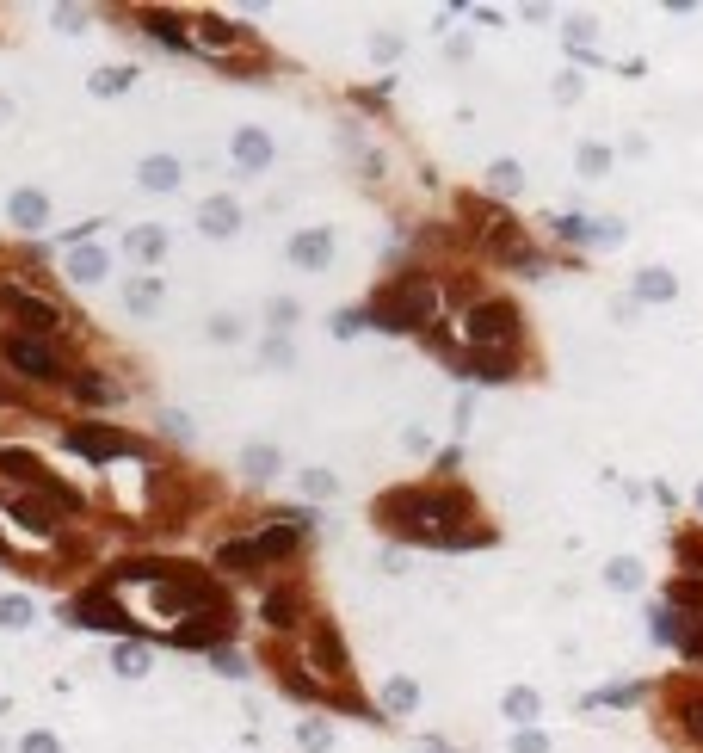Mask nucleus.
Here are the masks:
<instances>
[{"mask_svg":"<svg viewBox=\"0 0 703 753\" xmlns=\"http://www.w3.org/2000/svg\"><path fill=\"white\" fill-rule=\"evenodd\" d=\"M198 229H204L210 241H229V235L241 229V204H235V198H204V204H198Z\"/></svg>","mask_w":703,"mask_h":753,"instance_id":"obj_12","label":"nucleus"},{"mask_svg":"<svg viewBox=\"0 0 703 753\" xmlns=\"http://www.w3.org/2000/svg\"><path fill=\"white\" fill-rule=\"evenodd\" d=\"M68 451H81V457H93V463H111V457H124V451H136L124 433H111V426H68Z\"/></svg>","mask_w":703,"mask_h":753,"instance_id":"obj_10","label":"nucleus"},{"mask_svg":"<svg viewBox=\"0 0 703 753\" xmlns=\"http://www.w3.org/2000/svg\"><path fill=\"white\" fill-rule=\"evenodd\" d=\"M592 235H599V223H586V217H562V223H555V241H568V247H580Z\"/></svg>","mask_w":703,"mask_h":753,"instance_id":"obj_34","label":"nucleus"},{"mask_svg":"<svg viewBox=\"0 0 703 753\" xmlns=\"http://www.w3.org/2000/svg\"><path fill=\"white\" fill-rule=\"evenodd\" d=\"M74 383V396H81V402H111V396H118V389H111L99 371H81V377H68Z\"/></svg>","mask_w":703,"mask_h":753,"instance_id":"obj_33","label":"nucleus"},{"mask_svg":"<svg viewBox=\"0 0 703 753\" xmlns=\"http://www.w3.org/2000/svg\"><path fill=\"white\" fill-rule=\"evenodd\" d=\"M7 210H13L19 229H44V223H50V198H44V192H13Z\"/></svg>","mask_w":703,"mask_h":753,"instance_id":"obj_19","label":"nucleus"},{"mask_svg":"<svg viewBox=\"0 0 703 753\" xmlns=\"http://www.w3.org/2000/svg\"><path fill=\"white\" fill-rule=\"evenodd\" d=\"M192 31H198L192 44H198V50H210V56H235V50H253V31H241V25H229V19H216V13H204V19H198Z\"/></svg>","mask_w":703,"mask_h":753,"instance_id":"obj_11","label":"nucleus"},{"mask_svg":"<svg viewBox=\"0 0 703 753\" xmlns=\"http://www.w3.org/2000/svg\"><path fill=\"white\" fill-rule=\"evenodd\" d=\"M500 710L512 716V723H518V729H531V723H537V716H543V698H537L531 686H512V692L500 698Z\"/></svg>","mask_w":703,"mask_h":753,"instance_id":"obj_20","label":"nucleus"},{"mask_svg":"<svg viewBox=\"0 0 703 753\" xmlns=\"http://www.w3.org/2000/svg\"><path fill=\"white\" fill-rule=\"evenodd\" d=\"M136 19L148 25V38H155V44H167V50H185V44H192V31H185V19H179V13H167V7H142Z\"/></svg>","mask_w":703,"mask_h":753,"instance_id":"obj_13","label":"nucleus"},{"mask_svg":"<svg viewBox=\"0 0 703 753\" xmlns=\"http://www.w3.org/2000/svg\"><path fill=\"white\" fill-rule=\"evenodd\" d=\"M0 309L19 321V334H37V340H56L62 334V309L50 297L25 291V284H0Z\"/></svg>","mask_w":703,"mask_h":753,"instance_id":"obj_6","label":"nucleus"},{"mask_svg":"<svg viewBox=\"0 0 703 753\" xmlns=\"http://www.w3.org/2000/svg\"><path fill=\"white\" fill-rule=\"evenodd\" d=\"M124 247H130L136 260H161V254H167V235H161V229H130Z\"/></svg>","mask_w":703,"mask_h":753,"instance_id":"obj_30","label":"nucleus"},{"mask_svg":"<svg viewBox=\"0 0 703 753\" xmlns=\"http://www.w3.org/2000/svg\"><path fill=\"white\" fill-rule=\"evenodd\" d=\"M666 605H673L679 618H703V575H673V587H666Z\"/></svg>","mask_w":703,"mask_h":753,"instance_id":"obj_16","label":"nucleus"},{"mask_svg":"<svg viewBox=\"0 0 703 753\" xmlns=\"http://www.w3.org/2000/svg\"><path fill=\"white\" fill-rule=\"evenodd\" d=\"M512 753H549V735H537V729H518V735H512Z\"/></svg>","mask_w":703,"mask_h":753,"instance_id":"obj_41","label":"nucleus"},{"mask_svg":"<svg viewBox=\"0 0 703 753\" xmlns=\"http://www.w3.org/2000/svg\"><path fill=\"white\" fill-rule=\"evenodd\" d=\"M673 291H679V278L660 272V266H648V272L636 278V303H673Z\"/></svg>","mask_w":703,"mask_h":753,"instance_id":"obj_23","label":"nucleus"},{"mask_svg":"<svg viewBox=\"0 0 703 753\" xmlns=\"http://www.w3.org/2000/svg\"><path fill=\"white\" fill-rule=\"evenodd\" d=\"M0 358H7L19 377H31V383H62L68 377L62 352L50 340H37V334H0Z\"/></svg>","mask_w":703,"mask_h":753,"instance_id":"obj_5","label":"nucleus"},{"mask_svg":"<svg viewBox=\"0 0 703 753\" xmlns=\"http://www.w3.org/2000/svg\"><path fill=\"white\" fill-rule=\"evenodd\" d=\"M296 544H303V525L272 519V525H259L253 537H222V544H216V568H229V575H253V568H266V562H284Z\"/></svg>","mask_w":703,"mask_h":753,"instance_id":"obj_3","label":"nucleus"},{"mask_svg":"<svg viewBox=\"0 0 703 753\" xmlns=\"http://www.w3.org/2000/svg\"><path fill=\"white\" fill-rule=\"evenodd\" d=\"M333 488H340V482H333L327 470H303V494L309 500H333Z\"/></svg>","mask_w":703,"mask_h":753,"instance_id":"obj_39","label":"nucleus"},{"mask_svg":"<svg viewBox=\"0 0 703 753\" xmlns=\"http://www.w3.org/2000/svg\"><path fill=\"white\" fill-rule=\"evenodd\" d=\"M68 618H74V624H87V630H118V636H130V630H136V624H130V612H124V605L111 599L105 587L74 593V599H68Z\"/></svg>","mask_w":703,"mask_h":753,"instance_id":"obj_8","label":"nucleus"},{"mask_svg":"<svg viewBox=\"0 0 703 753\" xmlns=\"http://www.w3.org/2000/svg\"><path fill=\"white\" fill-rule=\"evenodd\" d=\"M333 260V235L327 229H303L290 241V266H303V272H315V266H327Z\"/></svg>","mask_w":703,"mask_h":753,"instance_id":"obj_14","label":"nucleus"},{"mask_svg":"<svg viewBox=\"0 0 703 753\" xmlns=\"http://www.w3.org/2000/svg\"><path fill=\"white\" fill-rule=\"evenodd\" d=\"M161 426H167L173 439H185V433H192V420H185V414H161Z\"/></svg>","mask_w":703,"mask_h":753,"instance_id":"obj_45","label":"nucleus"},{"mask_svg":"<svg viewBox=\"0 0 703 753\" xmlns=\"http://www.w3.org/2000/svg\"><path fill=\"white\" fill-rule=\"evenodd\" d=\"M605 587L636 593V587H642V562H636V556H611V562H605Z\"/></svg>","mask_w":703,"mask_h":753,"instance_id":"obj_25","label":"nucleus"},{"mask_svg":"<svg viewBox=\"0 0 703 753\" xmlns=\"http://www.w3.org/2000/svg\"><path fill=\"white\" fill-rule=\"evenodd\" d=\"M111 667H118L124 679H142V673H148V649H142V642H118V655H111Z\"/></svg>","mask_w":703,"mask_h":753,"instance_id":"obj_28","label":"nucleus"},{"mask_svg":"<svg viewBox=\"0 0 703 753\" xmlns=\"http://www.w3.org/2000/svg\"><path fill=\"white\" fill-rule=\"evenodd\" d=\"M210 661H216V673H229V679H241V655H235V649H210Z\"/></svg>","mask_w":703,"mask_h":753,"instance_id":"obj_43","label":"nucleus"},{"mask_svg":"<svg viewBox=\"0 0 703 753\" xmlns=\"http://www.w3.org/2000/svg\"><path fill=\"white\" fill-rule=\"evenodd\" d=\"M364 321H370V315H364V309H346V315H340V321H333V334H340V340H352V334H358V328H364Z\"/></svg>","mask_w":703,"mask_h":753,"instance_id":"obj_42","label":"nucleus"},{"mask_svg":"<svg viewBox=\"0 0 703 753\" xmlns=\"http://www.w3.org/2000/svg\"><path fill=\"white\" fill-rule=\"evenodd\" d=\"M229 630H235V612H210V618H185L167 630L173 649H229Z\"/></svg>","mask_w":703,"mask_h":753,"instance_id":"obj_9","label":"nucleus"},{"mask_svg":"<svg viewBox=\"0 0 703 753\" xmlns=\"http://www.w3.org/2000/svg\"><path fill=\"white\" fill-rule=\"evenodd\" d=\"M673 716H679V729L691 747H703V692H679L673 698Z\"/></svg>","mask_w":703,"mask_h":753,"instance_id":"obj_22","label":"nucleus"},{"mask_svg":"<svg viewBox=\"0 0 703 753\" xmlns=\"http://www.w3.org/2000/svg\"><path fill=\"white\" fill-rule=\"evenodd\" d=\"M235 161H241L247 173L272 167V136H266V130H235Z\"/></svg>","mask_w":703,"mask_h":753,"instance_id":"obj_17","label":"nucleus"},{"mask_svg":"<svg viewBox=\"0 0 703 753\" xmlns=\"http://www.w3.org/2000/svg\"><path fill=\"white\" fill-rule=\"evenodd\" d=\"M438 303H444L438 278L401 272L364 303V315H370V328H383V334H426V328H438Z\"/></svg>","mask_w":703,"mask_h":753,"instance_id":"obj_2","label":"nucleus"},{"mask_svg":"<svg viewBox=\"0 0 703 753\" xmlns=\"http://www.w3.org/2000/svg\"><path fill=\"white\" fill-rule=\"evenodd\" d=\"M37 618V605L25 599V593H7V599H0V624H7V630H25Z\"/></svg>","mask_w":703,"mask_h":753,"instance_id":"obj_31","label":"nucleus"},{"mask_svg":"<svg viewBox=\"0 0 703 753\" xmlns=\"http://www.w3.org/2000/svg\"><path fill=\"white\" fill-rule=\"evenodd\" d=\"M488 186H494L500 198H512L518 186H525V167H518V161H494V167H488Z\"/></svg>","mask_w":703,"mask_h":753,"instance_id":"obj_32","label":"nucleus"},{"mask_svg":"<svg viewBox=\"0 0 703 753\" xmlns=\"http://www.w3.org/2000/svg\"><path fill=\"white\" fill-rule=\"evenodd\" d=\"M13 118V99H0V124H7Z\"/></svg>","mask_w":703,"mask_h":753,"instance_id":"obj_47","label":"nucleus"},{"mask_svg":"<svg viewBox=\"0 0 703 753\" xmlns=\"http://www.w3.org/2000/svg\"><path fill=\"white\" fill-rule=\"evenodd\" d=\"M679 562H685V575H703V531L679 537Z\"/></svg>","mask_w":703,"mask_h":753,"instance_id":"obj_35","label":"nucleus"},{"mask_svg":"<svg viewBox=\"0 0 703 753\" xmlns=\"http://www.w3.org/2000/svg\"><path fill=\"white\" fill-rule=\"evenodd\" d=\"M179 179H185V167H179L173 155H148V161H142V186H148V192H173Z\"/></svg>","mask_w":703,"mask_h":753,"instance_id":"obj_18","label":"nucleus"},{"mask_svg":"<svg viewBox=\"0 0 703 753\" xmlns=\"http://www.w3.org/2000/svg\"><path fill=\"white\" fill-rule=\"evenodd\" d=\"M296 741H303L309 753H327V747H333V729H327V723H303V729H296Z\"/></svg>","mask_w":703,"mask_h":753,"instance_id":"obj_38","label":"nucleus"},{"mask_svg":"<svg viewBox=\"0 0 703 753\" xmlns=\"http://www.w3.org/2000/svg\"><path fill=\"white\" fill-rule=\"evenodd\" d=\"M0 470H7L13 482H25V488H44V482H50V470H44L31 451H19V445H0Z\"/></svg>","mask_w":703,"mask_h":753,"instance_id":"obj_15","label":"nucleus"},{"mask_svg":"<svg viewBox=\"0 0 703 753\" xmlns=\"http://www.w3.org/2000/svg\"><path fill=\"white\" fill-rule=\"evenodd\" d=\"M68 278H81V284H99L105 278V254L93 241H74V254H68Z\"/></svg>","mask_w":703,"mask_h":753,"instance_id":"obj_21","label":"nucleus"},{"mask_svg":"<svg viewBox=\"0 0 703 753\" xmlns=\"http://www.w3.org/2000/svg\"><path fill=\"white\" fill-rule=\"evenodd\" d=\"M259 618H266V630L272 636H303L309 630V599H303V587H266V599H259Z\"/></svg>","mask_w":703,"mask_h":753,"instance_id":"obj_7","label":"nucleus"},{"mask_svg":"<svg viewBox=\"0 0 703 753\" xmlns=\"http://www.w3.org/2000/svg\"><path fill=\"white\" fill-rule=\"evenodd\" d=\"M697 513H703V482H697Z\"/></svg>","mask_w":703,"mask_h":753,"instance_id":"obj_48","label":"nucleus"},{"mask_svg":"<svg viewBox=\"0 0 703 753\" xmlns=\"http://www.w3.org/2000/svg\"><path fill=\"white\" fill-rule=\"evenodd\" d=\"M414 704H420V686H414V679H389V686H383V710H389V716H407Z\"/></svg>","mask_w":703,"mask_h":753,"instance_id":"obj_27","label":"nucleus"},{"mask_svg":"<svg viewBox=\"0 0 703 753\" xmlns=\"http://www.w3.org/2000/svg\"><path fill=\"white\" fill-rule=\"evenodd\" d=\"M303 661L321 686L333 692V704H358L352 698V655H346V642H340V630H333L327 618H309V630H303Z\"/></svg>","mask_w":703,"mask_h":753,"instance_id":"obj_4","label":"nucleus"},{"mask_svg":"<svg viewBox=\"0 0 703 753\" xmlns=\"http://www.w3.org/2000/svg\"><path fill=\"white\" fill-rule=\"evenodd\" d=\"M124 309H130V315H155V309H161V278H136L130 291H124Z\"/></svg>","mask_w":703,"mask_h":753,"instance_id":"obj_26","label":"nucleus"},{"mask_svg":"<svg viewBox=\"0 0 703 753\" xmlns=\"http://www.w3.org/2000/svg\"><path fill=\"white\" fill-rule=\"evenodd\" d=\"M377 519L407 544H432V550L494 544V531L475 519V500L463 488H395L377 500Z\"/></svg>","mask_w":703,"mask_h":753,"instance_id":"obj_1","label":"nucleus"},{"mask_svg":"<svg viewBox=\"0 0 703 753\" xmlns=\"http://www.w3.org/2000/svg\"><path fill=\"white\" fill-rule=\"evenodd\" d=\"M210 340H216V346H235V340H241V321H235V315H210Z\"/></svg>","mask_w":703,"mask_h":753,"instance_id":"obj_40","label":"nucleus"},{"mask_svg":"<svg viewBox=\"0 0 703 753\" xmlns=\"http://www.w3.org/2000/svg\"><path fill=\"white\" fill-rule=\"evenodd\" d=\"M241 470H247V482H272L278 476V445H247Z\"/></svg>","mask_w":703,"mask_h":753,"instance_id":"obj_24","label":"nucleus"},{"mask_svg":"<svg viewBox=\"0 0 703 753\" xmlns=\"http://www.w3.org/2000/svg\"><path fill=\"white\" fill-rule=\"evenodd\" d=\"M25 753H62L56 735H25Z\"/></svg>","mask_w":703,"mask_h":753,"instance_id":"obj_44","label":"nucleus"},{"mask_svg":"<svg viewBox=\"0 0 703 753\" xmlns=\"http://www.w3.org/2000/svg\"><path fill=\"white\" fill-rule=\"evenodd\" d=\"M130 81H136V68H99L93 93H99V99H118V93H130Z\"/></svg>","mask_w":703,"mask_h":753,"instance_id":"obj_29","label":"nucleus"},{"mask_svg":"<svg viewBox=\"0 0 703 753\" xmlns=\"http://www.w3.org/2000/svg\"><path fill=\"white\" fill-rule=\"evenodd\" d=\"M0 556H7V544H0Z\"/></svg>","mask_w":703,"mask_h":753,"instance_id":"obj_49","label":"nucleus"},{"mask_svg":"<svg viewBox=\"0 0 703 753\" xmlns=\"http://www.w3.org/2000/svg\"><path fill=\"white\" fill-rule=\"evenodd\" d=\"M605 167H611V149H605V142H586V149H580V173H586V179H599Z\"/></svg>","mask_w":703,"mask_h":753,"instance_id":"obj_37","label":"nucleus"},{"mask_svg":"<svg viewBox=\"0 0 703 753\" xmlns=\"http://www.w3.org/2000/svg\"><path fill=\"white\" fill-rule=\"evenodd\" d=\"M679 655H685V661H703V618H685V630H679Z\"/></svg>","mask_w":703,"mask_h":753,"instance_id":"obj_36","label":"nucleus"},{"mask_svg":"<svg viewBox=\"0 0 703 753\" xmlns=\"http://www.w3.org/2000/svg\"><path fill=\"white\" fill-rule=\"evenodd\" d=\"M555 99H580V75H562V81H555Z\"/></svg>","mask_w":703,"mask_h":753,"instance_id":"obj_46","label":"nucleus"}]
</instances>
